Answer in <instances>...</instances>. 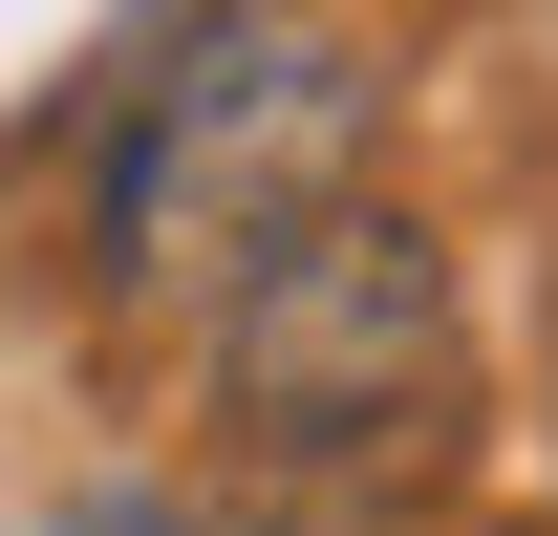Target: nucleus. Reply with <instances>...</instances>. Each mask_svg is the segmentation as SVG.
<instances>
[{
  "label": "nucleus",
  "mask_w": 558,
  "mask_h": 536,
  "mask_svg": "<svg viewBox=\"0 0 558 536\" xmlns=\"http://www.w3.org/2000/svg\"><path fill=\"white\" fill-rule=\"evenodd\" d=\"M365 172V44L323 22H172L108 65L86 108V279L108 301H172V279H236L279 236H323Z\"/></svg>",
  "instance_id": "f257e3e1"
},
{
  "label": "nucleus",
  "mask_w": 558,
  "mask_h": 536,
  "mask_svg": "<svg viewBox=\"0 0 558 536\" xmlns=\"http://www.w3.org/2000/svg\"><path fill=\"white\" fill-rule=\"evenodd\" d=\"M215 407H236V451L279 472H409L429 407H451V279H429L409 215H323V236H279L236 301H215Z\"/></svg>",
  "instance_id": "f03ea898"
},
{
  "label": "nucleus",
  "mask_w": 558,
  "mask_h": 536,
  "mask_svg": "<svg viewBox=\"0 0 558 536\" xmlns=\"http://www.w3.org/2000/svg\"><path fill=\"white\" fill-rule=\"evenodd\" d=\"M44 536H215V515H172V494H86V515H44Z\"/></svg>",
  "instance_id": "7ed1b4c3"
}]
</instances>
